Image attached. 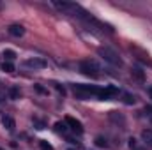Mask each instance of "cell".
<instances>
[{"label":"cell","mask_w":152,"mask_h":150,"mask_svg":"<svg viewBox=\"0 0 152 150\" xmlns=\"http://www.w3.org/2000/svg\"><path fill=\"white\" fill-rule=\"evenodd\" d=\"M142 138H143L145 145L152 147V129H145V131H142Z\"/></svg>","instance_id":"cell-7"},{"label":"cell","mask_w":152,"mask_h":150,"mask_svg":"<svg viewBox=\"0 0 152 150\" xmlns=\"http://www.w3.org/2000/svg\"><path fill=\"white\" fill-rule=\"evenodd\" d=\"M96 145H97V147H108L106 140H103V138H97V140H96Z\"/></svg>","instance_id":"cell-14"},{"label":"cell","mask_w":152,"mask_h":150,"mask_svg":"<svg viewBox=\"0 0 152 150\" xmlns=\"http://www.w3.org/2000/svg\"><path fill=\"white\" fill-rule=\"evenodd\" d=\"M69 150H73V149H69Z\"/></svg>","instance_id":"cell-19"},{"label":"cell","mask_w":152,"mask_h":150,"mask_svg":"<svg viewBox=\"0 0 152 150\" xmlns=\"http://www.w3.org/2000/svg\"><path fill=\"white\" fill-rule=\"evenodd\" d=\"M9 34L14 36V37H21V36L25 34V28H23L21 25H11V27H9Z\"/></svg>","instance_id":"cell-6"},{"label":"cell","mask_w":152,"mask_h":150,"mask_svg":"<svg viewBox=\"0 0 152 150\" xmlns=\"http://www.w3.org/2000/svg\"><path fill=\"white\" fill-rule=\"evenodd\" d=\"M55 131H57V133H62V134H66V133H67V127H66V124H62V122H57V124H55Z\"/></svg>","instance_id":"cell-10"},{"label":"cell","mask_w":152,"mask_h":150,"mask_svg":"<svg viewBox=\"0 0 152 150\" xmlns=\"http://www.w3.org/2000/svg\"><path fill=\"white\" fill-rule=\"evenodd\" d=\"M39 147H41V150H53V147H51L48 141H44V140L39 141Z\"/></svg>","instance_id":"cell-12"},{"label":"cell","mask_w":152,"mask_h":150,"mask_svg":"<svg viewBox=\"0 0 152 150\" xmlns=\"http://www.w3.org/2000/svg\"><path fill=\"white\" fill-rule=\"evenodd\" d=\"M0 101H2V97H0Z\"/></svg>","instance_id":"cell-18"},{"label":"cell","mask_w":152,"mask_h":150,"mask_svg":"<svg viewBox=\"0 0 152 150\" xmlns=\"http://www.w3.org/2000/svg\"><path fill=\"white\" fill-rule=\"evenodd\" d=\"M131 74H133V78H136L138 81H143V79H145V73H143L142 69H138V67H134V69L131 71Z\"/></svg>","instance_id":"cell-8"},{"label":"cell","mask_w":152,"mask_h":150,"mask_svg":"<svg viewBox=\"0 0 152 150\" xmlns=\"http://www.w3.org/2000/svg\"><path fill=\"white\" fill-rule=\"evenodd\" d=\"M25 66H27V67H32V69H44V67H46V60L34 57V58L25 60Z\"/></svg>","instance_id":"cell-3"},{"label":"cell","mask_w":152,"mask_h":150,"mask_svg":"<svg viewBox=\"0 0 152 150\" xmlns=\"http://www.w3.org/2000/svg\"><path fill=\"white\" fill-rule=\"evenodd\" d=\"M66 124H67L73 131H76L78 134H81V133H83V125H81V122H80V120H76V118H73V117H66Z\"/></svg>","instance_id":"cell-4"},{"label":"cell","mask_w":152,"mask_h":150,"mask_svg":"<svg viewBox=\"0 0 152 150\" xmlns=\"http://www.w3.org/2000/svg\"><path fill=\"white\" fill-rule=\"evenodd\" d=\"M36 90H37V92H41V94H46V90H44L41 85H36Z\"/></svg>","instance_id":"cell-16"},{"label":"cell","mask_w":152,"mask_h":150,"mask_svg":"<svg viewBox=\"0 0 152 150\" xmlns=\"http://www.w3.org/2000/svg\"><path fill=\"white\" fill-rule=\"evenodd\" d=\"M2 124H4V127H5L7 131H11V133L16 129V122H14V118L9 117V115H4V117H2Z\"/></svg>","instance_id":"cell-5"},{"label":"cell","mask_w":152,"mask_h":150,"mask_svg":"<svg viewBox=\"0 0 152 150\" xmlns=\"http://www.w3.org/2000/svg\"><path fill=\"white\" fill-rule=\"evenodd\" d=\"M80 71L83 73L85 76H90V78H97L99 76V71H101V67L97 66V62L96 60H81L80 62Z\"/></svg>","instance_id":"cell-2"},{"label":"cell","mask_w":152,"mask_h":150,"mask_svg":"<svg viewBox=\"0 0 152 150\" xmlns=\"http://www.w3.org/2000/svg\"><path fill=\"white\" fill-rule=\"evenodd\" d=\"M4 58H5V62H12L16 58V53L12 50H4Z\"/></svg>","instance_id":"cell-9"},{"label":"cell","mask_w":152,"mask_h":150,"mask_svg":"<svg viewBox=\"0 0 152 150\" xmlns=\"http://www.w3.org/2000/svg\"><path fill=\"white\" fill-rule=\"evenodd\" d=\"M124 103H126V104H134V97L129 95V94H126V95H124Z\"/></svg>","instance_id":"cell-13"},{"label":"cell","mask_w":152,"mask_h":150,"mask_svg":"<svg viewBox=\"0 0 152 150\" xmlns=\"http://www.w3.org/2000/svg\"><path fill=\"white\" fill-rule=\"evenodd\" d=\"M11 97L12 99H18L20 97V90L18 88H11Z\"/></svg>","instance_id":"cell-15"},{"label":"cell","mask_w":152,"mask_h":150,"mask_svg":"<svg viewBox=\"0 0 152 150\" xmlns=\"http://www.w3.org/2000/svg\"><path fill=\"white\" fill-rule=\"evenodd\" d=\"M149 95H151V99H152V87L149 88Z\"/></svg>","instance_id":"cell-17"},{"label":"cell","mask_w":152,"mask_h":150,"mask_svg":"<svg viewBox=\"0 0 152 150\" xmlns=\"http://www.w3.org/2000/svg\"><path fill=\"white\" fill-rule=\"evenodd\" d=\"M2 71H5V73H12V71H14L12 62H4V64H2Z\"/></svg>","instance_id":"cell-11"},{"label":"cell","mask_w":152,"mask_h":150,"mask_svg":"<svg viewBox=\"0 0 152 150\" xmlns=\"http://www.w3.org/2000/svg\"><path fill=\"white\" fill-rule=\"evenodd\" d=\"M97 55L101 57V58H104L106 62H110V64H113V66H122V58L118 57V53L112 50V48H108V46H101L99 50H97Z\"/></svg>","instance_id":"cell-1"}]
</instances>
